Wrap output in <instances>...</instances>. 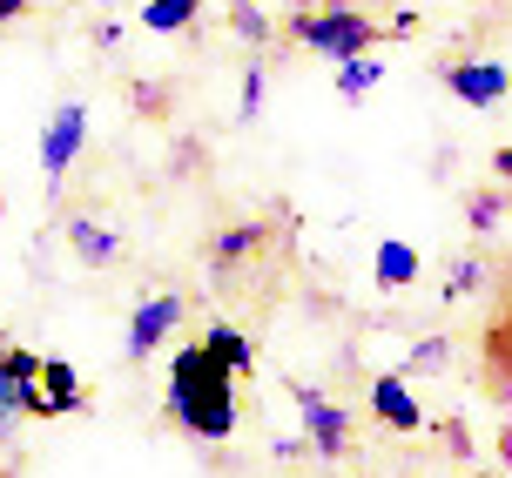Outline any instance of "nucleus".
<instances>
[{"label":"nucleus","mask_w":512,"mask_h":478,"mask_svg":"<svg viewBox=\"0 0 512 478\" xmlns=\"http://www.w3.org/2000/svg\"><path fill=\"white\" fill-rule=\"evenodd\" d=\"M438 81H445L465 108H492V101L512 95V75L499 68V61H445V68H438Z\"/></svg>","instance_id":"nucleus-5"},{"label":"nucleus","mask_w":512,"mask_h":478,"mask_svg":"<svg viewBox=\"0 0 512 478\" xmlns=\"http://www.w3.org/2000/svg\"><path fill=\"white\" fill-rule=\"evenodd\" d=\"M203 351H209V357H223V364H230L236 378H243V371H250V344H243V330H230V324H209Z\"/></svg>","instance_id":"nucleus-15"},{"label":"nucleus","mask_w":512,"mask_h":478,"mask_svg":"<svg viewBox=\"0 0 512 478\" xmlns=\"http://www.w3.org/2000/svg\"><path fill=\"white\" fill-rule=\"evenodd\" d=\"M81 142H88V108H81V101H61V108H54V122L41 128V169H48V189L75 169Z\"/></svg>","instance_id":"nucleus-4"},{"label":"nucleus","mask_w":512,"mask_h":478,"mask_svg":"<svg viewBox=\"0 0 512 478\" xmlns=\"http://www.w3.org/2000/svg\"><path fill=\"white\" fill-rule=\"evenodd\" d=\"M256 108H263V61H250L243 75V122H256Z\"/></svg>","instance_id":"nucleus-18"},{"label":"nucleus","mask_w":512,"mask_h":478,"mask_svg":"<svg viewBox=\"0 0 512 478\" xmlns=\"http://www.w3.org/2000/svg\"><path fill=\"white\" fill-rule=\"evenodd\" d=\"M230 27L250 41V48H270V14H263V7H250V0H236V7H230Z\"/></svg>","instance_id":"nucleus-16"},{"label":"nucleus","mask_w":512,"mask_h":478,"mask_svg":"<svg viewBox=\"0 0 512 478\" xmlns=\"http://www.w3.org/2000/svg\"><path fill=\"white\" fill-rule=\"evenodd\" d=\"M290 398H297V411H304V438H310V445H317L324 458H337L344 445H351V418H344L331 398H317L310 384H297Z\"/></svg>","instance_id":"nucleus-6"},{"label":"nucleus","mask_w":512,"mask_h":478,"mask_svg":"<svg viewBox=\"0 0 512 478\" xmlns=\"http://www.w3.org/2000/svg\"><path fill=\"white\" fill-rule=\"evenodd\" d=\"M499 216H506V196H486V189H479V196L465 202V229H472V236L499 229Z\"/></svg>","instance_id":"nucleus-17"},{"label":"nucleus","mask_w":512,"mask_h":478,"mask_svg":"<svg viewBox=\"0 0 512 478\" xmlns=\"http://www.w3.org/2000/svg\"><path fill=\"white\" fill-rule=\"evenodd\" d=\"M445 364V337H425V344H411V371H438Z\"/></svg>","instance_id":"nucleus-19"},{"label":"nucleus","mask_w":512,"mask_h":478,"mask_svg":"<svg viewBox=\"0 0 512 478\" xmlns=\"http://www.w3.org/2000/svg\"><path fill=\"white\" fill-rule=\"evenodd\" d=\"M169 418L196 438H230L236 431V371L223 357H209L203 344L176 351L169 364Z\"/></svg>","instance_id":"nucleus-1"},{"label":"nucleus","mask_w":512,"mask_h":478,"mask_svg":"<svg viewBox=\"0 0 512 478\" xmlns=\"http://www.w3.org/2000/svg\"><path fill=\"white\" fill-rule=\"evenodd\" d=\"M263 236H270V223H236V229H223V236L209 243V270H216V277H230V270L256 250V243H263Z\"/></svg>","instance_id":"nucleus-11"},{"label":"nucleus","mask_w":512,"mask_h":478,"mask_svg":"<svg viewBox=\"0 0 512 478\" xmlns=\"http://www.w3.org/2000/svg\"><path fill=\"white\" fill-rule=\"evenodd\" d=\"M492 176H506V182H512V142H506L499 155H492Z\"/></svg>","instance_id":"nucleus-21"},{"label":"nucleus","mask_w":512,"mask_h":478,"mask_svg":"<svg viewBox=\"0 0 512 478\" xmlns=\"http://www.w3.org/2000/svg\"><path fill=\"white\" fill-rule=\"evenodd\" d=\"M196 7L203 0H149L142 7V27L149 34H182V27H196Z\"/></svg>","instance_id":"nucleus-13"},{"label":"nucleus","mask_w":512,"mask_h":478,"mask_svg":"<svg viewBox=\"0 0 512 478\" xmlns=\"http://www.w3.org/2000/svg\"><path fill=\"white\" fill-rule=\"evenodd\" d=\"M176 324H182V297H176V290L149 297L135 317H128V357H135V364H142V357H155V344H162Z\"/></svg>","instance_id":"nucleus-7"},{"label":"nucleus","mask_w":512,"mask_h":478,"mask_svg":"<svg viewBox=\"0 0 512 478\" xmlns=\"http://www.w3.org/2000/svg\"><path fill=\"white\" fill-rule=\"evenodd\" d=\"M486 478H492V472H486Z\"/></svg>","instance_id":"nucleus-23"},{"label":"nucleus","mask_w":512,"mask_h":478,"mask_svg":"<svg viewBox=\"0 0 512 478\" xmlns=\"http://www.w3.org/2000/svg\"><path fill=\"white\" fill-rule=\"evenodd\" d=\"M290 34H297L304 48H317L324 61H351V54L378 48V21H371L364 7H351V0H324V14L304 7V14L290 21Z\"/></svg>","instance_id":"nucleus-2"},{"label":"nucleus","mask_w":512,"mask_h":478,"mask_svg":"<svg viewBox=\"0 0 512 478\" xmlns=\"http://www.w3.org/2000/svg\"><path fill=\"white\" fill-rule=\"evenodd\" d=\"M81 411V378L68 357H41V378H34V418H61Z\"/></svg>","instance_id":"nucleus-8"},{"label":"nucleus","mask_w":512,"mask_h":478,"mask_svg":"<svg viewBox=\"0 0 512 478\" xmlns=\"http://www.w3.org/2000/svg\"><path fill=\"white\" fill-rule=\"evenodd\" d=\"M378 81H384V61H371V48H364V54H351V61H337V95H344V101L371 95Z\"/></svg>","instance_id":"nucleus-12"},{"label":"nucleus","mask_w":512,"mask_h":478,"mask_svg":"<svg viewBox=\"0 0 512 478\" xmlns=\"http://www.w3.org/2000/svg\"><path fill=\"white\" fill-rule=\"evenodd\" d=\"M472 283H479V263H472V256H465V263H452V297H465Z\"/></svg>","instance_id":"nucleus-20"},{"label":"nucleus","mask_w":512,"mask_h":478,"mask_svg":"<svg viewBox=\"0 0 512 478\" xmlns=\"http://www.w3.org/2000/svg\"><path fill=\"white\" fill-rule=\"evenodd\" d=\"M371 411H378L391 431H418L425 425V411H418V398L405 391V378H378L371 384Z\"/></svg>","instance_id":"nucleus-10"},{"label":"nucleus","mask_w":512,"mask_h":478,"mask_svg":"<svg viewBox=\"0 0 512 478\" xmlns=\"http://www.w3.org/2000/svg\"><path fill=\"white\" fill-rule=\"evenodd\" d=\"M418 277V250L411 243H378V283L384 290H405Z\"/></svg>","instance_id":"nucleus-14"},{"label":"nucleus","mask_w":512,"mask_h":478,"mask_svg":"<svg viewBox=\"0 0 512 478\" xmlns=\"http://www.w3.org/2000/svg\"><path fill=\"white\" fill-rule=\"evenodd\" d=\"M34 378H41V357L34 351H0V445L14 438L21 418H34Z\"/></svg>","instance_id":"nucleus-3"},{"label":"nucleus","mask_w":512,"mask_h":478,"mask_svg":"<svg viewBox=\"0 0 512 478\" xmlns=\"http://www.w3.org/2000/svg\"><path fill=\"white\" fill-rule=\"evenodd\" d=\"M0 21H27V0H0Z\"/></svg>","instance_id":"nucleus-22"},{"label":"nucleus","mask_w":512,"mask_h":478,"mask_svg":"<svg viewBox=\"0 0 512 478\" xmlns=\"http://www.w3.org/2000/svg\"><path fill=\"white\" fill-rule=\"evenodd\" d=\"M61 229H68V243H75V256L88 263V270H108V263L122 256V236H115L108 223H95V216H68Z\"/></svg>","instance_id":"nucleus-9"}]
</instances>
